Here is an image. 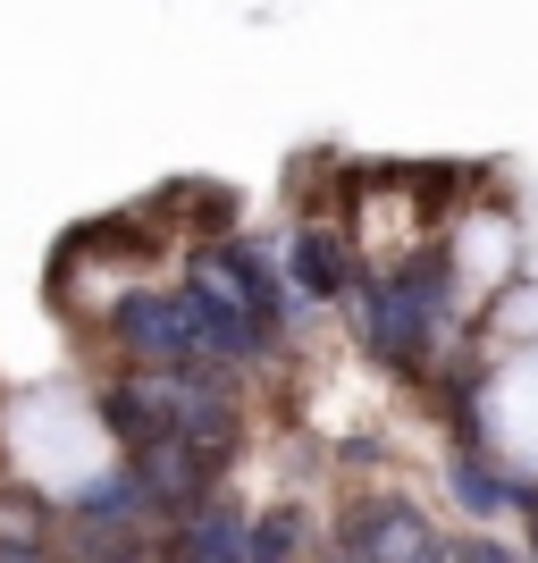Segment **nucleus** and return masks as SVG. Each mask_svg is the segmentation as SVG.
<instances>
[{
  "label": "nucleus",
  "instance_id": "20e7f679",
  "mask_svg": "<svg viewBox=\"0 0 538 563\" xmlns=\"http://www.w3.org/2000/svg\"><path fill=\"white\" fill-rule=\"evenodd\" d=\"M0 563H34V555H0Z\"/></svg>",
  "mask_w": 538,
  "mask_h": 563
},
{
  "label": "nucleus",
  "instance_id": "f257e3e1",
  "mask_svg": "<svg viewBox=\"0 0 538 563\" xmlns=\"http://www.w3.org/2000/svg\"><path fill=\"white\" fill-rule=\"evenodd\" d=\"M9 438H18V463L34 471V479H51V488L101 479V421L85 404H68V396H25L18 421H9Z\"/></svg>",
  "mask_w": 538,
  "mask_h": 563
},
{
  "label": "nucleus",
  "instance_id": "7ed1b4c3",
  "mask_svg": "<svg viewBox=\"0 0 538 563\" xmlns=\"http://www.w3.org/2000/svg\"><path fill=\"white\" fill-rule=\"evenodd\" d=\"M295 278H304L311 295L337 286V253H328V235H304V244H295Z\"/></svg>",
  "mask_w": 538,
  "mask_h": 563
},
{
  "label": "nucleus",
  "instance_id": "f03ea898",
  "mask_svg": "<svg viewBox=\"0 0 538 563\" xmlns=\"http://www.w3.org/2000/svg\"><path fill=\"white\" fill-rule=\"evenodd\" d=\"M496 454L514 463H538V353L496 371Z\"/></svg>",
  "mask_w": 538,
  "mask_h": 563
}]
</instances>
